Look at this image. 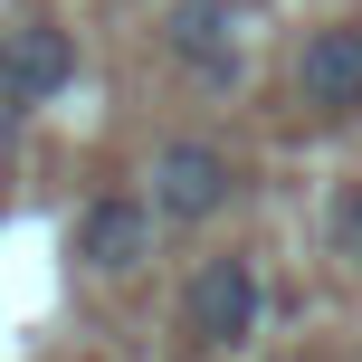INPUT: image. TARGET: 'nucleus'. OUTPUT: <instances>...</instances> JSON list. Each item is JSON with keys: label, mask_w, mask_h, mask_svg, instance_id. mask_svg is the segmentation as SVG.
Returning <instances> with one entry per match:
<instances>
[{"label": "nucleus", "mask_w": 362, "mask_h": 362, "mask_svg": "<svg viewBox=\"0 0 362 362\" xmlns=\"http://www.w3.org/2000/svg\"><path fill=\"white\" fill-rule=\"evenodd\" d=\"M163 48L210 86H238V0H172L163 10Z\"/></svg>", "instance_id": "20e7f679"}, {"label": "nucleus", "mask_w": 362, "mask_h": 362, "mask_svg": "<svg viewBox=\"0 0 362 362\" xmlns=\"http://www.w3.org/2000/svg\"><path fill=\"white\" fill-rule=\"evenodd\" d=\"M257 315H267V286H257V257H200V276L181 286V334H191L200 353H238L257 334Z\"/></svg>", "instance_id": "f257e3e1"}, {"label": "nucleus", "mask_w": 362, "mask_h": 362, "mask_svg": "<svg viewBox=\"0 0 362 362\" xmlns=\"http://www.w3.org/2000/svg\"><path fill=\"white\" fill-rule=\"evenodd\" d=\"M334 248H344V257H362V181L334 200Z\"/></svg>", "instance_id": "0eeeda50"}, {"label": "nucleus", "mask_w": 362, "mask_h": 362, "mask_svg": "<svg viewBox=\"0 0 362 362\" xmlns=\"http://www.w3.org/2000/svg\"><path fill=\"white\" fill-rule=\"evenodd\" d=\"M153 210L163 219H210V210H229V191H238V163L210 144V134H172L163 153H153Z\"/></svg>", "instance_id": "7ed1b4c3"}, {"label": "nucleus", "mask_w": 362, "mask_h": 362, "mask_svg": "<svg viewBox=\"0 0 362 362\" xmlns=\"http://www.w3.org/2000/svg\"><path fill=\"white\" fill-rule=\"evenodd\" d=\"M296 95H305L325 124H353L362 115V29H315L296 48Z\"/></svg>", "instance_id": "39448f33"}, {"label": "nucleus", "mask_w": 362, "mask_h": 362, "mask_svg": "<svg viewBox=\"0 0 362 362\" xmlns=\"http://www.w3.org/2000/svg\"><path fill=\"white\" fill-rule=\"evenodd\" d=\"M153 191H105V200H86L76 210V229H67V257L86 276H134L153 257Z\"/></svg>", "instance_id": "f03ea898"}, {"label": "nucleus", "mask_w": 362, "mask_h": 362, "mask_svg": "<svg viewBox=\"0 0 362 362\" xmlns=\"http://www.w3.org/2000/svg\"><path fill=\"white\" fill-rule=\"evenodd\" d=\"M67 76H76V57H67L57 29H10L0 38V95H10V105H48Z\"/></svg>", "instance_id": "423d86ee"}]
</instances>
